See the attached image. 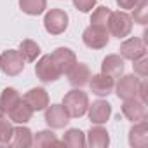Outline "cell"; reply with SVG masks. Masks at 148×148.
I'll list each match as a JSON object with an SVG mask.
<instances>
[{
  "label": "cell",
  "instance_id": "obj_1",
  "mask_svg": "<svg viewBox=\"0 0 148 148\" xmlns=\"http://www.w3.org/2000/svg\"><path fill=\"white\" fill-rule=\"evenodd\" d=\"M87 106H89V98L80 89H71L63 98V108L66 110L70 119H79V117L86 115Z\"/></svg>",
  "mask_w": 148,
  "mask_h": 148
},
{
  "label": "cell",
  "instance_id": "obj_2",
  "mask_svg": "<svg viewBox=\"0 0 148 148\" xmlns=\"http://www.w3.org/2000/svg\"><path fill=\"white\" fill-rule=\"evenodd\" d=\"M106 30L115 37V38H125L129 37V33L132 32V18L124 12V11H117V12H112L110 14V19H108V26Z\"/></svg>",
  "mask_w": 148,
  "mask_h": 148
},
{
  "label": "cell",
  "instance_id": "obj_3",
  "mask_svg": "<svg viewBox=\"0 0 148 148\" xmlns=\"http://www.w3.org/2000/svg\"><path fill=\"white\" fill-rule=\"evenodd\" d=\"M35 73H37V77L42 80V82H56L63 73H61V70H59V66L56 64V61H54V58L51 56V54H45V56H42L38 61H37V64H35Z\"/></svg>",
  "mask_w": 148,
  "mask_h": 148
},
{
  "label": "cell",
  "instance_id": "obj_4",
  "mask_svg": "<svg viewBox=\"0 0 148 148\" xmlns=\"http://www.w3.org/2000/svg\"><path fill=\"white\" fill-rule=\"evenodd\" d=\"M0 70L9 77H16L25 70V59L19 54V51L9 49L0 54Z\"/></svg>",
  "mask_w": 148,
  "mask_h": 148
},
{
  "label": "cell",
  "instance_id": "obj_5",
  "mask_svg": "<svg viewBox=\"0 0 148 148\" xmlns=\"http://www.w3.org/2000/svg\"><path fill=\"white\" fill-rule=\"evenodd\" d=\"M44 28L51 35H61L68 28V14L61 9H51L44 16Z\"/></svg>",
  "mask_w": 148,
  "mask_h": 148
},
{
  "label": "cell",
  "instance_id": "obj_6",
  "mask_svg": "<svg viewBox=\"0 0 148 148\" xmlns=\"http://www.w3.org/2000/svg\"><path fill=\"white\" fill-rule=\"evenodd\" d=\"M139 84L141 80L136 75H124L119 79V82L115 84V94L119 96V99L125 101V99H132L138 98V91H139Z\"/></svg>",
  "mask_w": 148,
  "mask_h": 148
},
{
  "label": "cell",
  "instance_id": "obj_7",
  "mask_svg": "<svg viewBox=\"0 0 148 148\" xmlns=\"http://www.w3.org/2000/svg\"><path fill=\"white\" fill-rule=\"evenodd\" d=\"M82 40L89 49H103L108 45V30L105 28H98V26H87L82 33Z\"/></svg>",
  "mask_w": 148,
  "mask_h": 148
},
{
  "label": "cell",
  "instance_id": "obj_8",
  "mask_svg": "<svg viewBox=\"0 0 148 148\" xmlns=\"http://www.w3.org/2000/svg\"><path fill=\"white\" fill-rule=\"evenodd\" d=\"M120 56L124 59H129V61H136V59L146 56L145 40L143 38H138V37H131V38L124 40L120 44Z\"/></svg>",
  "mask_w": 148,
  "mask_h": 148
},
{
  "label": "cell",
  "instance_id": "obj_9",
  "mask_svg": "<svg viewBox=\"0 0 148 148\" xmlns=\"http://www.w3.org/2000/svg\"><path fill=\"white\" fill-rule=\"evenodd\" d=\"M87 113H89V120L92 124L103 125L108 122V119L112 115V105L108 101H103V99L92 101V105L87 106Z\"/></svg>",
  "mask_w": 148,
  "mask_h": 148
},
{
  "label": "cell",
  "instance_id": "obj_10",
  "mask_svg": "<svg viewBox=\"0 0 148 148\" xmlns=\"http://www.w3.org/2000/svg\"><path fill=\"white\" fill-rule=\"evenodd\" d=\"M70 122V115L63 108V105H51L45 108V124L51 129H63Z\"/></svg>",
  "mask_w": 148,
  "mask_h": 148
},
{
  "label": "cell",
  "instance_id": "obj_11",
  "mask_svg": "<svg viewBox=\"0 0 148 148\" xmlns=\"http://www.w3.org/2000/svg\"><path fill=\"white\" fill-rule=\"evenodd\" d=\"M89 87L91 92L96 96H108L112 94L113 87H115V79H112L110 75H105V73H98V75H91L89 79Z\"/></svg>",
  "mask_w": 148,
  "mask_h": 148
},
{
  "label": "cell",
  "instance_id": "obj_12",
  "mask_svg": "<svg viewBox=\"0 0 148 148\" xmlns=\"http://www.w3.org/2000/svg\"><path fill=\"white\" fill-rule=\"evenodd\" d=\"M23 101L33 112H42V110H45L49 106V94H47V91L44 87H33L23 96Z\"/></svg>",
  "mask_w": 148,
  "mask_h": 148
},
{
  "label": "cell",
  "instance_id": "obj_13",
  "mask_svg": "<svg viewBox=\"0 0 148 148\" xmlns=\"http://www.w3.org/2000/svg\"><path fill=\"white\" fill-rule=\"evenodd\" d=\"M122 113L127 120L131 122H139L146 119V103H143L138 98L132 99H125L122 105Z\"/></svg>",
  "mask_w": 148,
  "mask_h": 148
},
{
  "label": "cell",
  "instance_id": "obj_14",
  "mask_svg": "<svg viewBox=\"0 0 148 148\" xmlns=\"http://www.w3.org/2000/svg\"><path fill=\"white\" fill-rule=\"evenodd\" d=\"M68 82L73 86V87H82L86 84H89V79H91V70L86 63H75L70 70H68Z\"/></svg>",
  "mask_w": 148,
  "mask_h": 148
},
{
  "label": "cell",
  "instance_id": "obj_15",
  "mask_svg": "<svg viewBox=\"0 0 148 148\" xmlns=\"http://www.w3.org/2000/svg\"><path fill=\"white\" fill-rule=\"evenodd\" d=\"M148 143V125L146 120L134 122V125L129 131V145L132 148H143Z\"/></svg>",
  "mask_w": 148,
  "mask_h": 148
},
{
  "label": "cell",
  "instance_id": "obj_16",
  "mask_svg": "<svg viewBox=\"0 0 148 148\" xmlns=\"http://www.w3.org/2000/svg\"><path fill=\"white\" fill-rule=\"evenodd\" d=\"M101 73L110 75L112 79H119L124 73V58L119 54H110L101 63Z\"/></svg>",
  "mask_w": 148,
  "mask_h": 148
},
{
  "label": "cell",
  "instance_id": "obj_17",
  "mask_svg": "<svg viewBox=\"0 0 148 148\" xmlns=\"http://www.w3.org/2000/svg\"><path fill=\"white\" fill-rule=\"evenodd\" d=\"M51 56L54 58V61H56V64L59 66L61 73H68V70L77 63L75 52H73L71 49H68V47H58Z\"/></svg>",
  "mask_w": 148,
  "mask_h": 148
},
{
  "label": "cell",
  "instance_id": "obj_18",
  "mask_svg": "<svg viewBox=\"0 0 148 148\" xmlns=\"http://www.w3.org/2000/svg\"><path fill=\"white\" fill-rule=\"evenodd\" d=\"M86 145H89L91 148H106L110 145V136H108V131L101 125H94L89 129L87 132V139H86Z\"/></svg>",
  "mask_w": 148,
  "mask_h": 148
},
{
  "label": "cell",
  "instance_id": "obj_19",
  "mask_svg": "<svg viewBox=\"0 0 148 148\" xmlns=\"http://www.w3.org/2000/svg\"><path fill=\"white\" fill-rule=\"evenodd\" d=\"M11 145L12 146H18V148H28V146H32L33 145V134H32V131L28 127H25L23 124H19L12 131Z\"/></svg>",
  "mask_w": 148,
  "mask_h": 148
},
{
  "label": "cell",
  "instance_id": "obj_20",
  "mask_svg": "<svg viewBox=\"0 0 148 148\" xmlns=\"http://www.w3.org/2000/svg\"><path fill=\"white\" fill-rule=\"evenodd\" d=\"M21 94L14 89V87H7L0 94V112L2 113H9L19 101H21Z\"/></svg>",
  "mask_w": 148,
  "mask_h": 148
},
{
  "label": "cell",
  "instance_id": "obj_21",
  "mask_svg": "<svg viewBox=\"0 0 148 148\" xmlns=\"http://www.w3.org/2000/svg\"><path fill=\"white\" fill-rule=\"evenodd\" d=\"M7 115H9L11 122H14V124H26V122H30V119L33 115V110L21 99Z\"/></svg>",
  "mask_w": 148,
  "mask_h": 148
},
{
  "label": "cell",
  "instance_id": "obj_22",
  "mask_svg": "<svg viewBox=\"0 0 148 148\" xmlns=\"http://www.w3.org/2000/svg\"><path fill=\"white\" fill-rule=\"evenodd\" d=\"M61 143L64 146H70V148H84L86 146V134L80 129H68L64 132Z\"/></svg>",
  "mask_w": 148,
  "mask_h": 148
},
{
  "label": "cell",
  "instance_id": "obj_23",
  "mask_svg": "<svg viewBox=\"0 0 148 148\" xmlns=\"http://www.w3.org/2000/svg\"><path fill=\"white\" fill-rule=\"evenodd\" d=\"M19 54L23 56L25 61L33 63V61H37V58L40 56V47H38L37 42L26 38V40H23V42L19 44Z\"/></svg>",
  "mask_w": 148,
  "mask_h": 148
},
{
  "label": "cell",
  "instance_id": "obj_24",
  "mask_svg": "<svg viewBox=\"0 0 148 148\" xmlns=\"http://www.w3.org/2000/svg\"><path fill=\"white\" fill-rule=\"evenodd\" d=\"M19 9L25 14L38 16L47 9V0H19Z\"/></svg>",
  "mask_w": 148,
  "mask_h": 148
},
{
  "label": "cell",
  "instance_id": "obj_25",
  "mask_svg": "<svg viewBox=\"0 0 148 148\" xmlns=\"http://www.w3.org/2000/svg\"><path fill=\"white\" fill-rule=\"evenodd\" d=\"M110 14H112V11H110L108 7H105V5L98 7V9L92 12V16H91V25L106 30V26H108V19H110Z\"/></svg>",
  "mask_w": 148,
  "mask_h": 148
},
{
  "label": "cell",
  "instance_id": "obj_26",
  "mask_svg": "<svg viewBox=\"0 0 148 148\" xmlns=\"http://www.w3.org/2000/svg\"><path fill=\"white\" fill-rule=\"evenodd\" d=\"M33 145L35 146H49V145H63V143L58 141V138L52 131H40L33 136Z\"/></svg>",
  "mask_w": 148,
  "mask_h": 148
},
{
  "label": "cell",
  "instance_id": "obj_27",
  "mask_svg": "<svg viewBox=\"0 0 148 148\" xmlns=\"http://www.w3.org/2000/svg\"><path fill=\"white\" fill-rule=\"evenodd\" d=\"M132 21L139 23V25H146V12H148V0H139V2L132 7Z\"/></svg>",
  "mask_w": 148,
  "mask_h": 148
},
{
  "label": "cell",
  "instance_id": "obj_28",
  "mask_svg": "<svg viewBox=\"0 0 148 148\" xmlns=\"http://www.w3.org/2000/svg\"><path fill=\"white\" fill-rule=\"evenodd\" d=\"M12 131H14V127L11 125V122H9V120H5L4 117L0 119V146H4V145H11Z\"/></svg>",
  "mask_w": 148,
  "mask_h": 148
},
{
  "label": "cell",
  "instance_id": "obj_29",
  "mask_svg": "<svg viewBox=\"0 0 148 148\" xmlns=\"http://www.w3.org/2000/svg\"><path fill=\"white\" fill-rule=\"evenodd\" d=\"M73 5L80 12H91L92 7L96 5V0H73Z\"/></svg>",
  "mask_w": 148,
  "mask_h": 148
},
{
  "label": "cell",
  "instance_id": "obj_30",
  "mask_svg": "<svg viewBox=\"0 0 148 148\" xmlns=\"http://www.w3.org/2000/svg\"><path fill=\"white\" fill-rule=\"evenodd\" d=\"M134 73L136 75H139V77H146V66H148V59L143 56V58H139V59H136L134 61Z\"/></svg>",
  "mask_w": 148,
  "mask_h": 148
},
{
  "label": "cell",
  "instance_id": "obj_31",
  "mask_svg": "<svg viewBox=\"0 0 148 148\" xmlns=\"http://www.w3.org/2000/svg\"><path fill=\"white\" fill-rule=\"evenodd\" d=\"M115 2H117V5L120 9H132L139 0H115Z\"/></svg>",
  "mask_w": 148,
  "mask_h": 148
},
{
  "label": "cell",
  "instance_id": "obj_32",
  "mask_svg": "<svg viewBox=\"0 0 148 148\" xmlns=\"http://www.w3.org/2000/svg\"><path fill=\"white\" fill-rule=\"evenodd\" d=\"M2 115H4V113H2V112H0V119H2Z\"/></svg>",
  "mask_w": 148,
  "mask_h": 148
}]
</instances>
